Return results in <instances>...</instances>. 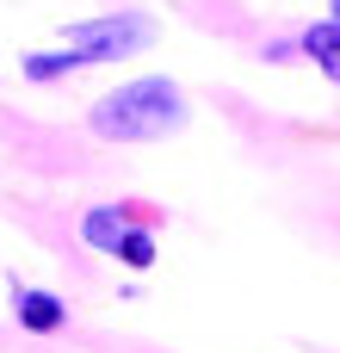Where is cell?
<instances>
[{
	"label": "cell",
	"instance_id": "cell-1",
	"mask_svg": "<svg viewBox=\"0 0 340 353\" xmlns=\"http://www.w3.org/2000/svg\"><path fill=\"white\" fill-rule=\"evenodd\" d=\"M180 124V93L173 81H136V87H118L111 99H99L93 112V130L99 137H118V143H149L161 130Z\"/></svg>",
	"mask_w": 340,
	"mask_h": 353
},
{
	"label": "cell",
	"instance_id": "cell-2",
	"mask_svg": "<svg viewBox=\"0 0 340 353\" xmlns=\"http://www.w3.org/2000/svg\"><path fill=\"white\" fill-rule=\"evenodd\" d=\"M68 43H81V56H87V62L130 56V50H142V43H149V19H136V12H124V19H93V25H74V31H68Z\"/></svg>",
	"mask_w": 340,
	"mask_h": 353
},
{
	"label": "cell",
	"instance_id": "cell-3",
	"mask_svg": "<svg viewBox=\"0 0 340 353\" xmlns=\"http://www.w3.org/2000/svg\"><path fill=\"white\" fill-rule=\"evenodd\" d=\"M19 323L37 329V335H50V329H62V304L43 298V292H25V298H19Z\"/></svg>",
	"mask_w": 340,
	"mask_h": 353
},
{
	"label": "cell",
	"instance_id": "cell-4",
	"mask_svg": "<svg viewBox=\"0 0 340 353\" xmlns=\"http://www.w3.org/2000/svg\"><path fill=\"white\" fill-rule=\"evenodd\" d=\"M87 242H93V248H118V242H124L118 211H93V217H87Z\"/></svg>",
	"mask_w": 340,
	"mask_h": 353
},
{
	"label": "cell",
	"instance_id": "cell-5",
	"mask_svg": "<svg viewBox=\"0 0 340 353\" xmlns=\"http://www.w3.org/2000/svg\"><path fill=\"white\" fill-rule=\"evenodd\" d=\"M310 50H316V56H322V68L334 74V19H322V25L310 31Z\"/></svg>",
	"mask_w": 340,
	"mask_h": 353
},
{
	"label": "cell",
	"instance_id": "cell-6",
	"mask_svg": "<svg viewBox=\"0 0 340 353\" xmlns=\"http://www.w3.org/2000/svg\"><path fill=\"white\" fill-rule=\"evenodd\" d=\"M111 254H124L130 267H149V261H155V242H149V236H124V242H118Z\"/></svg>",
	"mask_w": 340,
	"mask_h": 353
}]
</instances>
